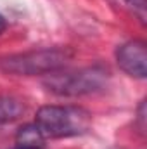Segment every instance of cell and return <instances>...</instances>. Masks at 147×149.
I'll list each match as a JSON object with an SVG mask.
<instances>
[{
	"label": "cell",
	"instance_id": "5b68a950",
	"mask_svg": "<svg viewBox=\"0 0 147 149\" xmlns=\"http://www.w3.org/2000/svg\"><path fill=\"white\" fill-rule=\"evenodd\" d=\"M45 135L37 127V123L23 125L16 134V144L26 149H43L45 148Z\"/></svg>",
	"mask_w": 147,
	"mask_h": 149
},
{
	"label": "cell",
	"instance_id": "8992f818",
	"mask_svg": "<svg viewBox=\"0 0 147 149\" xmlns=\"http://www.w3.org/2000/svg\"><path fill=\"white\" fill-rule=\"evenodd\" d=\"M26 111L24 102L14 95H0V125L19 120Z\"/></svg>",
	"mask_w": 147,
	"mask_h": 149
},
{
	"label": "cell",
	"instance_id": "277c9868",
	"mask_svg": "<svg viewBox=\"0 0 147 149\" xmlns=\"http://www.w3.org/2000/svg\"><path fill=\"white\" fill-rule=\"evenodd\" d=\"M118 66L133 78H146L147 74V49L144 40H128L116 50Z\"/></svg>",
	"mask_w": 147,
	"mask_h": 149
},
{
	"label": "cell",
	"instance_id": "7a4b0ae2",
	"mask_svg": "<svg viewBox=\"0 0 147 149\" xmlns=\"http://www.w3.org/2000/svg\"><path fill=\"white\" fill-rule=\"evenodd\" d=\"M45 139L81 135L92 127V114L80 106H42L35 118Z\"/></svg>",
	"mask_w": 147,
	"mask_h": 149
},
{
	"label": "cell",
	"instance_id": "ba28073f",
	"mask_svg": "<svg viewBox=\"0 0 147 149\" xmlns=\"http://www.w3.org/2000/svg\"><path fill=\"white\" fill-rule=\"evenodd\" d=\"M12 149H26V148H23V146H17V144H16V146H14Z\"/></svg>",
	"mask_w": 147,
	"mask_h": 149
},
{
	"label": "cell",
	"instance_id": "3957f363",
	"mask_svg": "<svg viewBox=\"0 0 147 149\" xmlns=\"http://www.w3.org/2000/svg\"><path fill=\"white\" fill-rule=\"evenodd\" d=\"M109 80V71L102 64H94L87 68H80L73 71H55L47 74L45 87L47 90L57 95H85L99 92L106 87Z\"/></svg>",
	"mask_w": 147,
	"mask_h": 149
},
{
	"label": "cell",
	"instance_id": "6da1fadb",
	"mask_svg": "<svg viewBox=\"0 0 147 149\" xmlns=\"http://www.w3.org/2000/svg\"><path fill=\"white\" fill-rule=\"evenodd\" d=\"M69 47H43L35 50L9 54L0 59V71L16 76H37L55 73L73 59Z\"/></svg>",
	"mask_w": 147,
	"mask_h": 149
},
{
	"label": "cell",
	"instance_id": "52a82bcc",
	"mask_svg": "<svg viewBox=\"0 0 147 149\" xmlns=\"http://www.w3.org/2000/svg\"><path fill=\"white\" fill-rule=\"evenodd\" d=\"M7 28V23H5V19H3V16H0V33H3V30Z\"/></svg>",
	"mask_w": 147,
	"mask_h": 149
}]
</instances>
